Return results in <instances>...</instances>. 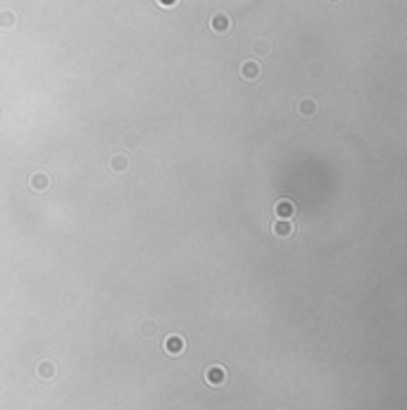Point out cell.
Instances as JSON below:
<instances>
[{
	"mask_svg": "<svg viewBox=\"0 0 407 410\" xmlns=\"http://www.w3.org/2000/svg\"><path fill=\"white\" fill-rule=\"evenodd\" d=\"M205 382L210 386H222L226 382V370L222 365H210L208 370H205Z\"/></svg>",
	"mask_w": 407,
	"mask_h": 410,
	"instance_id": "obj_1",
	"label": "cell"
},
{
	"mask_svg": "<svg viewBox=\"0 0 407 410\" xmlns=\"http://www.w3.org/2000/svg\"><path fill=\"white\" fill-rule=\"evenodd\" d=\"M183 348H186V341H183V337H179V334H169V337L164 339V351H167L169 356H181Z\"/></svg>",
	"mask_w": 407,
	"mask_h": 410,
	"instance_id": "obj_2",
	"label": "cell"
},
{
	"mask_svg": "<svg viewBox=\"0 0 407 410\" xmlns=\"http://www.w3.org/2000/svg\"><path fill=\"white\" fill-rule=\"evenodd\" d=\"M274 212L279 219H290L295 215V203L288 201V198H281V201L274 203Z\"/></svg>",
	"mask_w": 407,
	"mask_h": 410,
	"instance_id": "obj_3",
	"label": "cell"
},
{
	"mask_svg": "<svg viewBox=\"0 0 407 410\" xmlns=\"http://www.w3.org/2000/svg\"><path fill=\"white\" fill-rule=\"evenodd\" d=\"M29 184H31V189L36 193H43L50 189V177L45 172H34L31 174V179H29Z\"/></svg>",
	"mask_w": 407,
	"mask_h": 410,
	"instance_id": "obj_4",
	"label": "cell"
},
{
	"mask_svg": "<svg viewBox=\"0 0 407 410\" xmlns=\"http://www.w3.org/2000/svg\"><path fill=\"white\" fill-rule=\"evenodd\" d=\"M271 231H274V236H279V238H288V236H293V234H295V227L290 224L288 219H279V222H274Z\"/></svg>",
	"mask_w": 407,
	"mask_h": 410,
	"instance_id": "obj_5",
	"label": "cell"
},
{
	"mask_svg": "<svg viewBox=\"0 0 407 410\" xmlns=\"http://www.w3.org/2000/svg\"><path fill=\"white\" fill-rule=\"evenodd\" d=\"M241 74H243V79H248V81H255V79H260V64L255 62V60H245L241 64Z\"/></svg>",
	"mask_w": 407,
	"mask_h": 410,
	"instance_id": "obj_6",
	"label": "cell"
},
{
	"mask_svg": "<svg viewBox=\"0 0 407 410\" xmlns=\"http://www.w3.org/2000/svg\"><path fill=\"white\" fill-rule=\"evenodd\" d=\"M210 27H212V31H217V34H226L231 29V19L219 12V15H215V17L210 19Z\"/></svg>",
	"mask_w": 407,
	"mask_h": 410,
	"instance_id": "obj_7",
	"label": "cell"
},
{
	"mask_svg": "<svg viewBox=\"0 0 407 410\" xmlns=\"http://www.w3.org/2000/svg\"><path fill=\"white\" fill-rule=\"evenodd\" d=\"M110 170H112V172H117V174L127 172V170H129V157H127V155H122V153H115L112 157H110Z\"/></svg>",
	"mask_w": 407,
	"mask_h": 410,
	"instance_id": "obj_8",
	"label": "cell"
},
{
	"mask_svg": "<svg viewBox=\"0 0 407 410\" xmlns=\"http://www.w3.org/2000/svg\"><path fill=\"white\" fill-rule=\"evenodd\" d=\"M55 372H57V370H55L53 360H43V363H38V377H41L43 382H50V379L55 377Z\"/></svg>",
	"mask_w": 407,
	"mask_h": 410,
	"instance_id": "obj_9",
	"label": "cell"
},
{
	"mask_svg": "<svg viewBox=\"0 0 407 410\" xmlns=\"http://www.w3.org/2000/svg\"><path fill=\"white\" fill-rule=\"evenodd\" d=\"M298 112L302 115V117H312L317 112V101H312V98H302V101H298Z\"/></svg>",
	"mask_w": 407,
	"mask_h": 410,
	"instance_id": "obj_10",
	"label": "cell"
},
{
	"mask_svg": "<svg viewBox=\"0 0 407 410\" xmlns=\"http://www.w3.org/2000/svg\"><path fill=\"white\" fill-rule=\"evenodd\" d=\"M122 143H124V148H127V150H131V148L141 146V136H138L136 131H124V136H122Z\"/></svg>",
	"mask_w": 407,
	"mask_h": 410,
	"instance_id": "obj_11",
	"label": "cell"
},
{
	"mask_svg": "<svg viewBox=\"0 0 407 410\" xmlns=\"http://www.w3.org/2000/svg\"><path fill=\"white\" fill-rule=\"evenodd\" d=\"M17 24V17H15V12H10V10H3L0 12V29H12Z\"/></svg>",
	"mask_w": 407,
	"mask_h": 410,
	"instance_id": "obj_12",
	"label": "cell"
},
{
	"mask_svg": "<svg viewBox=\"0 0 407 410\" xmlns=\"http://www.w3.org/2000/svg\"><path fill=\"white\" fill-rule=\"evenodd\" d=\"M269 41H264V38H257L253 43V53L255 55H269Z\"/></svg>",
	"mask_w": 407,
	"mask_h": 410,
	"instance_id": "obj_13",
	"label": "cell"
},
{
	"mask_svg": "<svg viewBox=\"0 0 407 410\" xmlns=\"http://www.w3.org/2000/svg\"><path fill=\"white\" fill-rule=\"evenodd\" d=\"M141 332H143V337H153V334H155V324L150 322V319H145V322H141Z\"/></svg>",
	"mask_w": 407,
	"mask_h": 410,
	"instance_id": "obj_14",
	"label": "cell"
},
{
	"mask_svg": "<svg viewBox=\"0 0 407 410\" xmlns=\"http://www.w3.org/2000/svg\"><path fill=\"white\" fill-rule=\"evenodd\" d=\"M157 3H162L164 8H172V5H176L179 0H157Z\"/></svg>",
	"mask_w": 407,
	"mask_h": 410,
	"instance_id": "obj_15",
	"label": "cell"
},
{
	"mask_svg": "<svg viewBox=\"0 0 407 410\" xmlns=\"http://www.w3.org/2000/svg\"><path fill=\"white\" fill-rule=\"evenodd\" d=\"M329 3H338V0H329Z\"/></svg>",
	"mask_w": 407,
	"mask_h": 410,
	"instance_id": "obj_16",
	"label": "cell"
},
{
	"mask_svg": "<svg viewBox=\"0 0 407 410\" xmlns=\"http://www.w3.org/2000/svg\"><path fill=\"white\" fill-rule=\"evenodd\" d=\"M279 410H286V408H279Z\"/></svg>",
	"mask_w": 407,
	"mask_h": 410,
	"instance_id": "obj_17",
	"label": "cell"
}]
</instances>
